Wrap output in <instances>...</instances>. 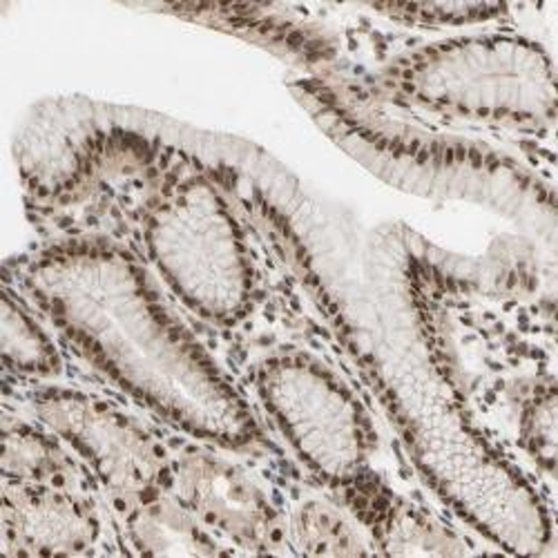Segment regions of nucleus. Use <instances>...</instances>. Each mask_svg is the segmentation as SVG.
<instances>
[{"mask_svg":"<svg viewBox=\"0 0 558 558\" xmlns=\"http://www.w3.org/2000/svg\"><path fill=\"white\" fill-rule=\"evenodd\" d=\"M170 492L219 541L253 554L289 543V521L270 494L219 451L193 447L174 456Z\"/></svg>","mask_w":558,"mask_h":558,"instance_id":"7","label":"nucleus"},{"mask_svg":"<svg viewBox=\"0 0 558 558\" xmlns=\"http://www.w3.org/2000/svg\"><path fill=\"white\" fill-rule=\"evenodd\" d=\"M3 364L21 378H57L63 371V357L50 333L40 327L21 298L10 289L3 298Z\"/></svg>","mask_w":558,"mask_h":558,"instance_id":"12","label":"nucleus"},{"mask_svg":"<svg viewBox=\"0 0 558 558\" xmlns=\"http://www.w3.org/2000/svg\"><path fill=\"white\" fill-rule=\"evenodd\" d=\"M253 383L272 427L317 481L344 498L376 478L374 425L329 366L282 351L259 362Z\"/></svg>","mask_w":558,"mask_h":558,"instance_id":"5","label":"nucleus"},{"mask_svg":"<svg viewBox=\"0 0 558 558\" xmlns=\"http://www.w3.org/2000/svg\"><path fill=\"white\" fill-rule=\"evenodd\" d=\"M23 298L114 387L208 447L259 451L253 407L117 242H57L21 268Z\"/></svg>","mask_w":558,"mask_h":558,"instance_id":"1","label":"nucleus"},{"mask_svg":"<svg viewBox=\"0 0 558 558\" xmlns=\"http://www.w3.org/2000/svg\"><path fill=\"white\" fill-rule=\"evenodd\" d=\"M376 12L417 27H464L496 21L507 12L505 5L489 3H411L376 5Z\"/></svg>","mask_w":558,"mask_h":558,"instance_id":"14","label":"nucleus"},{"mask_svg":"<svg viewBox=\"0 0 558 558\" xmlns=\"http://www.w3.org/2000/svg\"><path fill=\"white\" fill-rule=\"evenodd\" d=\"M104 523L87 496L68 485L5 483L3 541L8 556H76L101 543Z\"/></svg>","mask_w":558,"mask_h":558,"instance_id":"8","label":"nucleus"},{"mask_svg":"<svg viewBox=\"0 0 558 558\" xmlns=\"http://www.w3.org/2000/svg\"><path fill=\"white\" fill-rule=\"evenodd\" d=\"M517 438L525 456L554 476L556 464V385L554 378H536L514 393Z\"/></svg>","mask_w":558,"mask_h":558,"instance_id":"13","label":"nucleus"},{"mask_svg":"<svg viewBox=\"0 0 558 558\" xmlns=\"http://www.w3.org/2000/svg\"><path fill=\"white\" fill-rule=\"evenodd\" d=\"M289 543L306 556H364L376 554L371 538H364L355 519L319 498H308L289 519Z\"/></svg>","mask_w":558,"mask_h":558,"instance_id":"11","label":"nucleus"},{"mask_svg":"<svg viewBox=\"0 0 558 558\" xmlns=\"http://www.w3.org/2000/svg\"><path fill=\"white\" fill-rule=\"evenodd\" d=\"M32 409L110 494L117 507L170 492L174 456L134 415L76 389L48 387Z\"/></svg>","mask_w":558,"mask_h":558,"instance_id":"6","label":"nucleus"},{"mask_svg":"<svg viewBox=\"0 0 558 558\" xmlns=\"http://www.w3.org/2000/svg\"><path fill=\"white\" fill-rule=\"evenodd\" d=\"M349 97L511 130L551 128L556 117L554 63L514 34L425 45L353 83Z\"/></svg>","mask_w":558,"mask_h":558,"instance_id":"2","label":"nucleus"},{"mask_svg":"<svg viewBox=\"0 0 558 558\" xmlns=\"http://www.w3.org/2000/svg\"><path fill=\"white\" fill-rule=\"evenodd\" d=\"M170 157L161 144L125 128L92 132L40 183L34 217L61 232V242H117L123 230H138L177 166Z\"/></svg>","mask_w":558,"mask_h":558,"instance_id":"4","label":"nucleus"},{"mask_svg":"<svg viewBox=\"0 0 558 558\" xmlns=\"http://www.w3.org/2000/svg\"><path fill=\"white\" fill-rule=\"evenodd\" d=\"M121 536L142 556H219L235 549L204 527L172 492L119 507Z\"/></svg>","mask_w":558,"mask_h":558,"instance_id":"9","label":"nucleus"},{"mask_svg":"<svg viewBox=\"0 0 558 558\" xmlns=\"http://www.w3.org/2000/svg\"><path fill=\"white\" fill-rule=\"evenodd\" d=\"M5 483L68 485L78 478V464L65 442L48 427L23 421H5L3 432Z\"/></svg>","mask_w":558,"mask_h":558,"instance_id":"10","label":"nucleus"},{"mask_svg":"<svg viewBox=\"0 0 558 558\" xmlns=\"http://www.w3.org/2000/svg\"><path fill=\"white\" fill-rule=\"evenodd\" d=\"M136 235L148 266L199 319L232 329L251 315L253 255L223 185L208 170L177 163Z\"/></svg>","mask_w":558,"mask_h":558,"instance_id":"3","label":"nucleus"}]
</instances>
